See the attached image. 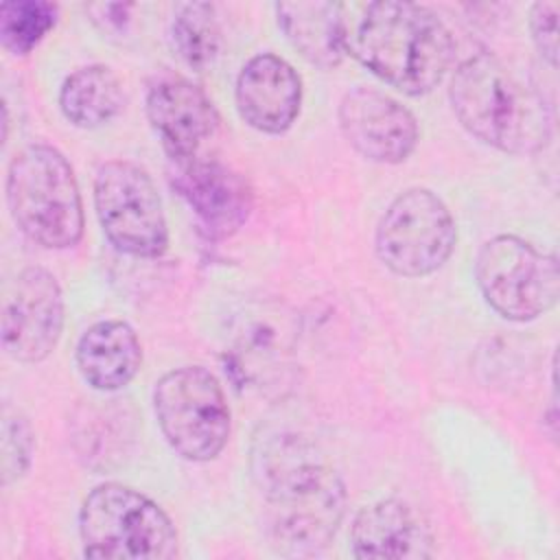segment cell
Segmentation results:
<instances>
[{
  "mask_svg": "<svg viewBox=\"0 0 560 560\" xmlns=\"http://www.w3.org/2000/svg\"><path fill=\"white\" fill-rule=\"evenodd\" d=\"M343 50L402 94L420 96L442 83L455 44L429 7L385 0L361 4L357 18L343 7Z\"/></svg>",
  "mask_w": 560,
  "mask_h": 560,
  "instance_id": "obj_1",
  "label": "cell"
},
{
  "mask_svg": "<svg viewBox=\"0 0 560 560\" xmlns=\"http://www.w3.org/2000/svg\"><path fill=\"white\" fill-rule=\"evenodd\" d=\"M267 501V536L276 553L311 558L335 538L346 514V486L300 444H273L256 472Z\"/></svg>",
  "mask_w": 560,
  "mask_h": 560,
  "instance_id": "obj_2",
  "label": "cell"
},
{
  "mask_svg": "<svg viewBox=\"0 0 560 560\" xmlns=\"http://www.w3.org/2000/svg\"><path fill=\"white\" fill-rule=\"evenodd\" d=\"M448 98L462 127L503 153H538L551 140L547 98L490 52L472 55L455 68Z\"/></svg>",
  "mask_w": 560,
  "mask_h": 560,
  "instance_id": "obj_3",
  "label": "cell"
},
{
  "mask_svg": "<svg viewBox=\"0 0 560 560\" xmlns=\"http://www.w3.org/2000/svg\"><path fill=\"white\" fill-rule=\"evenodd\" d=\"M7 203L15 225L48 249L74 247L83 236V201L66 155L44 142L20 149L7 168Z\"/></svg>",
  "mask_w": 560,
  "mask_h": 560,
  "instance_id": "obj_4",
  "label": "cell"
},
{
  "mask_svg": "<svg viewBox=\"0 0 560 560\" xmlns=\"http://www.w3.org/2000/svg\"><path fill=\"white\" fill-rule=\"evenodd\" d=\"M79 534L85 558L168 560L177 553L171 516L140 490L114 481L83 499Z\"/></svg>",
  "mask_w": 560,
  "mask_h": 560,
  "instance_id": "obj_5",
  "label": "cell"
},
{
  "mask_svg": "<svg viewBox=\"0 0 560 560\" xmlns=\"http://www.w3.org/2000/svg\"><path fill=\"white\" fill-rule=\"evenodd\" d=\"M153 409L164 440L188 462L214 459L230 440L232 416L225 392L203 365L166 372L155 383Z\"/></svg>",
  "mask_w": 560,
  "mask_h": 560,
  "instance_id": "obj_6",
  "label": "cell"
},
{
  "mask_svg": "<svg viewBox=\"0 0 560 560\" xmlns=\"http://www.w3.org/2000/svg\"><path fill=\"white\" fill-rule=\"evenodd\" d=\"M475 278L490 308L510 322L545 315L560 295L556 254L540 252L514 234H499L481 245Z\"/></svg>",
  "mask_w": 560,
  "mask_h": 560,
  "instance_id": "obj_7",
  "label": "cell"
},
{
  "mask_svg": "<svg viewBox=\"0 0 560 560\" xmlns=\"http://www.w3.org/2000/svg\"><path fill=\"white\" fill-rule=\"evenodd\" d=\"M455 243V219L429 188L400 192L383 212L374 236L378 260L402 278L438 271L451 258Z\"/></svg>",
  "mask_w": 560,
  "mask_h": 560,
  "instance_id": "obj_8",
  "label": "cell"
},
{
  "mask_svg": "<svg viewBox=\"0 0 560 560\" xmlns=\"http://www.w3.org/2000/svg\"><path fill=\"white\" fill-rule=\"evenodd\" d=\"M94 208L107 241L129 256L158 258L168 247V225L151 175L129 162L109 160L94 177Z\"/></svg>",
  "mask_w": 560,
  "mask_h": 560,
  "instance_id": "obj_9",
  "label": "cell"
},
{
  "mask_svg": "<svg viewBox=\"0 0 560 560\" xmlns=\"http://www.w3.org/2000/svg\"><path fill=\"white\" fill-rule=\"evenodd\" d=\"M63 291L44 267L22 269L2 298L0 337L4 352L20 363L44 361L63 330Z\"/></svg>",
  "mask_w": 560,
  "mask_h": 560,
  "instance_id": "obj_10",
  "label": "cell"
},
{
  "mask_svg": "<svg viewBox=\"0 0 560 560\" xmlns=\"http://www.w3.org/2000/svg\"><path fill=\"white\" fill-rule=\"evenodd\" d=\"M339 127L359 155L378 164L405 162L420 140L418 120L402 103L363 85L343 94Z\"/></svg>",
  "mask_w": 560,
  "mask_h": 560,
  "instance_id": "obj_11",
  "label": "cell"
},
{
  "mask_svg": "<svg viewBox=\"0 0 560 560\" xmlns=\"http://www.w3.org/2000/svg\"><path fill=\"white\" fill-rule=\"evenodd\" d=\"M147 118L173 162L192 160L219 127V114L208 94L175 74L155 79L147 90Z\"/></svg>",
  "mask_w": 560,
  "mask_h": 560,
  "instance_id": "obj_12",
  "label": "cell"
},
{
  "mask_svg": "<svg viewBox=\"0 0 560 560\" xmlns=\"http://www.w3.org/2000/svg\"><path fill=\"white\" fill-rule=\"evenodd\" d=\"M175 186L203 228L219 238L238 232L254 208L249 182L214 158L175 162Z\"/></svg>",
  "mask_w": 560,
  "mask_h": 560,
  "instance_id": "obj_13",
  "label": "cell"
},
{
  "mask_svg": "<svg viewBox=\"0 0 560 560\" xmlns=\"http://www.w3.org/2000/svg\"><path fill=\"white\" fill-rule=\"evenodd\" d=\"M236 109L262 133H284L300 116L302 79L289 61L273 52L252 57L236 77Z\"/></svg>",
  "mask_w": 560,
  "mask_h": 560,
  "instance_id": "obj_14",
  "label": "cell"
},
{
  "mask_svg": "<svg viewBox=\"0 0 560 560\" xmlns=\"http://www.w3.org/2000/svg\"><path fill=\"white\" fill-rule=\"evenodd\" d=\"M350 547L354 558L422 560L433 556V534L411 503L389 497L365 505L354 516Z\"/></svg>",
  "mask_w": 560,
  "mask_h": 560,
  "instance_id": "obj_15",
  "label": "cell"
},
{
  "mask_svg": "<svg viewBox=\"0 0 560 560\" xmlns=\"http://www.w3.org/2000/svg\"><path fill=\"white\" fill-rule=\"evenodd\" d=\"M140 365V339L122 319H101L92 324L77 343V368L92 389H122L136 378Z\"/></svg>",
  "mask_w": 560,
  "mask_h": 560,
  "instance_id": "obj_16",
  "label": "cell"
},
{
  "mask_svg": "<svg viewBox=\"0 0 560 560\" xmlns=\"http://www.w3.org/2000/svg\"><path fill=\"white\" fill-rule=\"evenodd\" d=\"M278 24L293 48L313 66L337 68L343 50V4L278 2Z\"/></svg>",
  "mask_w": 560,
  "mask_h": 560,
  "instance_id": "obj_17",
  "label": "cell"
},
{
  "mask_svg": "<svg viewBox=\"0 0 560 560\" xmlns=\"http://www.w3.org/2000/svg\"><path fill=\"white\" fill-rule=\"evenodd\" d=\"M125 94L116 72L103 63H92L66 77L59 90V107L68 122L94 129L109 122L122 107Z\"/></svg>",
  "mask_w": 560,
  "mask_h": 560,
  "instance_id": "obj_18",
  "label": "cell"
},
{
  "mask_svg": "<svg viewBox=\"0 0 560 560\" xmlns=\"http://www.w3.org/2000/svg\"><path fill=\"white\" fill-rule=\"evenodd\" d=\"M171 44L179 59L203 72L214 66L221 50V28L210 2H182L173 11Z\"/></svg>",
  "mask_w": 560,
  "mask_h": 560,
  "instance_id": "obj_19",
  "label": "cell"
},
{
  "mask_svg": "<svg viewBox=\"0 0 560 560\" xmlns=\"http://www.w3.org/2000/svg\"><path fill=\"white\" fill-rule=\"evenodd\" d=\"M59 7L46 0H9L0 4V39L11 55H28L57 24Z\"/></svg>",
  "mask_w": 560,
  "mask_h": 560,
  "instance_id": "obj_20",
  "label": "cell"
},
{
  "mask_svg": "<svg viewBox=\"0 0 560 560\" xmlns=\"http://www.w3.org/2000/svg\"><path fill=\"white\" fill-rule=\"evenodd\" d=\"M35 435L26 418L13 416L4 418L2 424V481L9 486L20 479L33 459Z\"/></svg>",
  "mask_w": 560,
  "mask_h": 560,
  "instance_id": "obj_21",
  "label": "cell"
},
{
  "mask_svg": "<svg viewBox=\"0 0 560 560\" xmlns=\"http://www.w3.org/2000/svg\"><path fill=\"white\" fill-rule=\"evenodd\" d=\"M558 11H560V4L556 0L536 2L529 11L532 39L540 57L551 68H556L558 63Z\"/></svg>",
  "mask_w": 560,
  "mask_h": 560,
  "instance_id": "obj_22",
  "label": "cell"
}]
</instances>
